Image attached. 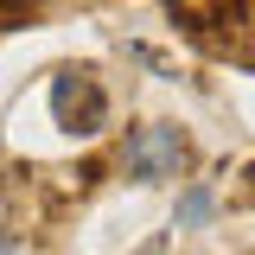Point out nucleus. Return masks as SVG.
Segmentation results:
<instances>
[{
  "label": "nucleus",
  "instance_id": "1",
  "mask_svg": "<svg viewBox=\"0 0 255 255\" xmlns=\"http://www.w3.org/2000/svg\"><path fill=\"white\" fill-rule=\"evenodd\" d=\"M51 115H58L64 134H102L109 96L96 83V70H58V77H51Z\"/></svg>",
  "mask_w": 255,
  "mask_h": 255
},
{
  "label": "nucleus",
  "instance_id": "2",
  "mask_svg": "<svg viewBox=\"0 0 255 255\" xmlns=\"http://www.w3.org/2000/svg\"><path fill=\"white\" fill-rule=\"evenodd\" d=\"M122 166H128V179H140V185H153V179H179V172H185V134L166 128V122L134 128Z\"/></svg>",
  "mask_w": 255,
  "mask_h": 255
}]
</instances>
